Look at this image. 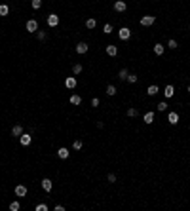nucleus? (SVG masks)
Instances as JSON below:
<instances>
[{"instance_id":"28","label":"nucleus","mask_w":190,"mask_h":211,"mask_svg":"<svg viewBox=\"0 0 190 211\" xmlns=\"http://www.w3.org/2000/svg\"><path fill=\"white\" fill-rule=\"evenodd\" d=\"M154 53H156V55H163V46L156 44V46H154Z\"/></svg>"},{"instance_id":"19","label":"nucleus","mask_w":190,"mask_h":211,"mask_svg":"<svg viewBox=\"0 0 190 211\" xmlns=\"http://www.w3.org/2000/svg\"><path fill=\"white\" fill-rule=\"evenodd\" d=\"M143 122H145V124H152L154 122V112H146V114L143 116Z\"/></svg>"},{"instance_id":"2","label":"nucleus","mask_w":190,"mask_h":211,"mask_svg":"<svg viewBox=\"0 0 190 211\" xmlns=\"http://www.w3.org/2000/svg\"><path fill=\"white\" fill-rule=\"evenodd\" d=\"M25 29H27V33H36L38 30V21L36 19H29L27 25H25Z\"/></svg>"},{"instance_id":"37","label":"nucleus","mask_w":190,"mask_h":211,"mask_svg":"<svg viewBox=\"0 0 190 211\" xmlns=\"http://www.w3.org/2000/svg\"><path fill=\"white\" fill-rule=\"evenodd\" d=\"M186 91H188V93H190V84H188V87H186Z\"/></svg>"},{"instance_id":"18","label":"nucleus","mask_w":190,"mask_h":211,"mask_svg":"<svg viewBox=\"0 0 190 211\" xmlns=\"http://www.w3.org/2000/svg\"><path fill=\"white\" fill-rule=\"evenodd\" d=\"M126 114L129 116V118H137V116H139V110H137L135 107H129V109H127V112H126Z\"/></svg>"},{"instance_id":"14","label":"nucleus","mask_w":190,"mask_h":211,"mask_svg":"<svg viewBox=\"0 0 190 211\" xmlns=\"http://www.w3.org/2000/svg\"><path fill=\"white\" fill-rule=\"evenodd\" d=\"M76 84H78V82H76V78H74V76H69V78H65V86L69 87V90H74V87H76Z\"/></svg>"},{"instance_id":"35","label":"nucleus","mask_w":190,"mask_h":211,"mask_svg":"<svg viewBox=\"0 0 190 211\" xmlns=\"http://www.w3.org/2000/svg\"><path fill=\"white\" fill-rule=\"evenodd\" d=\"M99 97H93V99H91V107H99Z\"/></svg>"},{"instance_id":"27","label":"nucleus","mask_w":190,"mask_h":211,"mask_svg":"<svg viewBox=\"0 0 190 211\" xmlns=\"http://www.w3.org/2000/svg\"><path fill=\"white\" fill-rule=\"evenodd\" d=\"M30 6H33V10H40L42 8V0H30Z\"/></svg>"},{"instance_id":"20","label":"nucleus","mask_w":190,"mask_h":211,"mask_svg":"<svg viewBox=\"0 0 190 211\" xmlns=\"http://www.w3.org/2000/svg\"><path fill=\"white\" fill-rule=\"evenodd\" d=\"M127 74H129V70H127V69H120V73H118V78H120L122 82H126V80H127Z\"/></svg>"},{"instance_id":"13","label":"nucleus","mask_w":190,"mask_h":211,"mask_svg":"<svg viewBox=\"0 0 190 211\" xmlns=\"http://www.w3.org/2000/svg\"><path fill=\"white\" fill-rule=\"evenodd\" d=\"M163 95H166V99H171V97L175 95V87H173L171 84H167L166 90H163Z\"/></svg>"},{"instance_id":"1","label":"nucleus","mask_w":190,"mask_h":211,"mask_svg":"<svg viewBox=\"0 0 190 211\" xmlns=\"http://www.w3.org/2000/svg\"><path fill=\"white\" fill-rule=\"evenodd\" d=\"M154 23H156V17H154V15H143L141 17V27H150Z\"/></svg>"},{"instance_id":"10","label":"nucleus","mask_w":190,"mask_h":211,"mask_svg":"<svg viewBox=\"0 0 190 211\" xmlns=\"http://www.w3.org/2000/svg\"><path fill=\"white\" fill-rule=\"evenodd\" d=\"M25 133V130H23V126L21 124H17V126H13L12 127V137H21Z\"/></svg>"},{"instance_id":"33","label":"nucleus","mask_w":190,"mask_h":211,"mask_svg":"<svg viewBox=\"0 0 190 211\" xmlns=\"http://www.w3.org/2000/svg\"><path fill=\"white\" fill-rule=\"evenodd\" d=\"M160 112H163V110H167V103L166 101H162V103H158V107H156Z\"/></svg>"},{"instance_id":"11","label":"nucleus","mask_w":190,"mask_h":211,"mask_svg":"<svg viewBox=\"0 0 190 211\" xmlns=\"http://www.w3.org/2000/svg\"><path fill=\"white\" fill-rule=\"evenodd\" d=\"M105 51H106V55H110V57H116V55H118V48L114 44H109L105 48Z\"/></svg>"},{"instance_id":"32","label":"nucleus","mask_w":190,"mask_h":211,"mask_svg":"<svg viewBox=\"0 0 190 211\" xmlns=\"http://www.w3.org/2000/svg\"><path fill=\"white\" fill-rule=\"evenodd\" d=\"M82 147H84V143H82V141H80V139H76V141L72 143V148H74V150H80V148H82Z\"/></svg>"},{"instance_id":"25","label":"nucleus","mask_w":190,"mask_h":211,"mask_svg":"<svg viewBox=\"0 0 190 211\" xmlns=\"http://www.w3.org/2000/svg\"><path fill=\"white\" fill-rule=\"evenodd\" d=\"M167 48L169 50H177L179 48V42H177V40H173V38H169L167 40Z\"/></svg>"},{"instance_id":"24","label":"nucleus","mask_w":190,"mask_h":211,"mask_svg":"<svg viewBox=\"0 0 190 211\" xmlns=\"http://www.w3.org/2000/svg\"><path fill=\"white\" fill-rule=\"evenodd\" d=\"M36 38L40 40V42H44V40L48 38V33H46V30H40V29H38V30H36Z\"/></svg>"},{"instance_id":"30","label":"nucleus","mask_w":190,"mask_h":211,"mask_svg":"<svg viewBox=\"0 0 190 211\" xmlns=\"http://www.w3.org/2000/svg\"><path fill=\"white\" fill-rule=\"evenodd\" d=\"M82 70H84V67H82L80 63H76V65H72V73H74V74H80Z\"/></svg>"},{"instance_id":"22","label":"nucleus","mask_w":190,"mask_h":211,"mask_svg":"<svg viewBox=\"0 0 190 211\" xmlns=\"http://www.w3.org/2000/svg\"><path fill=\"white\" fill-rule=\"evenodd\" d=\"M80 103H82V97H80V95H76V93H74V95H70V105L78 107Z\"/></svg>"},{"instance_id":"9","label":"nucleus","mask_w":190,"mask_h":211,"mask_svg":"<svg viewBox=\"0 0 190 211\" xmlns=\"http://www.w3.org/2000/svg\"><path fill=\"white\" fill-rule=\"evenodd\" d=\"M74 50H76V53H80V55H84V53H86V51H88V50H89V46H88V44H86V42H78V44H76V48H74Z\"/></svg>"},{"instance_id":"26","label":"nucleus","mask_w":190,"mask_h":211,"mask_svg":"<svg viewBox=\"0 0 190 211\" xmlns=\"http://www.w3.org/2000/svg\"><path fill=\"white\" fill-rule=\"evenodd\" d=\"M137 80H139V76L133 74V73H129V74H127V80H126V82H129V84H135Z\"/></svg>"},{"instance_id":"6","label":"nucleus","mask_w":190,"mask_h":211,"mask_svg":"<svg viewBox=\"0 0 190 211\" xmlns=\"http://www.w3.org/2000/svg\"><path fill=\"white\" fill-rule=\"evenodd\" d=\"M167 122H169L171 126H177V124H179V112L171 110V112L167 114Z\"/></svg>"},{"instance_id":"3","label":"nucleus","mask_w":190,"mask_h":211,"mask_svg":"<svg viewBox=\"0 0 190 211\" xmlns=\"http://www.w3.org/2000/svg\"><path fill=\"white\" fill-rule=\"evenodd\" d=\"M129 36H131V29L122 27L120 30H118V38H120V40H129Z\"/></svg>"},{"instance_id":"7","label":"nucleus","mask_w":190,"mask_h":211,"mask_svg":"<svg viewBox=\"0 0 190 211\" xmlns=\"http://www.w3.org/2000/svg\"><path fill=\"white\" fill-rule=\"evenodd\" d=\"M15 196H17V198H25V196H27V187H25V184H17V187H15Z\"/></svg>"},{"instance_id":"16","label":"nucleus","mask_w":190,"mask_h":211,"mask_svg":"<svg viewBox=\"0 0 190 211\" xmlns=\"http://www.w3.org/2000/svg\"><path fill=\"white\" fill-rule=\"evenodd\" d=\"M69 154H70L69 148H65V147H61L59 150H57V156L61 158V160H67V158H69Z\"/></svg>"},{"instance_id":"36","label":"nucleus","mask_w":190,"mask_h":211,"mask_svg":"<svg viewBox=\"0 0 190 211\" xmlns=\"http://www.w3.org/2000/svg\"><path fill=\"white\" fill-rule=\"evenodd\" d=\"M106 179H109V183H116V175L114 173H109V177H106Z\"/></svg>"},{"instance_id":"31","label":"nucleus","mask_w":190,"mask_h":211,"mask_svg":"<svg viewBox=\"0 0 190 211\" xmlns=\"http://www.w3.org/2000/svg\"><path fill=\"white\" fill-rule=\"evenodd\" d=\"M112 30H114V27H112V25H110V23H106V25H105V27H103V33H105V34H110V33H112Z\"/></svg>"},{"instance_id":"23","label":"nucleus","mask_w":190,"mask_h":211,"mask_svg":"<svg viewBox=\"0 0 190 211\" xmlns=\"http://www.w3.org/2000/svg\"><path fill=\"white\" fill-rule=\"evenodd\" d=\"M8 13H10V6H8V4H0V15L6 17Z\"/></svg>"},{"instance_id":"5","label":"nucleus","mask_w":190,"mask_h":211,"mask_svg":"<svg viewBox=\"0 0 190 211\" xmlns=\"http://www.w3.org/2000/svg\"><path fill=\"white\" fill-rule=\"evenodd\" d=\"M126 10H127V4L124 2V0H116L114 2V12L122 13V12H126Z\"/></svg>"},{"instance_id":"8","label":"nucleus","mask_w":190,"mask_h":211,"mask_svg":"<svg viewBox=\"0 0 190 211\" xmlns=\"http://www.w3.org/2000/svg\"><path fill=\"white\" fill-rule=\"evenodd\" d=\"M30 141H33V135H30V133H23V135L19 137V143H21L23 147H29Z\"/></svg>"},{"instance_id":"12","label":"nucleus","mask_w":190,"mask_h":211,"mask_svg":"<svg viewBox=\"0 0 190 211\" xmlns=\"http://www.w3.org/2000/svg\"><path fill=\"white\" fill-rule=\"evenodd\" d=\"M40 184H42V188L46 190V192H51V188H53V183H51V179H48V177L42 179V183H40Z\"/></svg>"},{"instance_id":"15","label":"nucleus","mask_w":190,"mask_h":211,"mask_svg":"<svg viewBox=\"0 0 190 211\" xmlns=\"http://www.w3.org/2000/svg\"><path fill=\"white\" fill-rule=\"evenodd\" d=\"M158 93H160V87H158V86H148L146 87V95H150V97H154V95H158Z\"/></svg>"},{"instance_id":"29","label":"nucleus","mask_w":190,"mask_h":211,"mask_svg":"<svg viewBox=\"0 0 190 211\" xmlns=\"http://www.w3.org/2000/svg\"><path fill=\"white\" fill-rule=\"evenodd\" d=\"M19 207H21V204H19L17 200H15V202H12V204H10V211H19Z\"/></svg>"},{"instance_id":"34","label":"nucleus","mask_w":190,"mask_h":211,"mask_svg":"<svg viewBox=\"0 0 190 211\" xmlns=\"http://www.w3.org/2000/svg\"><path fill=\"white\" fill-rule=\"evenodd\" d=\"M34 209H36V211H48L50 207H48V205H46V204H38V205H36V207H34Z\"/></svg>"},{"instance_id":"17","label":"nucleus","mask_w":190,"mask_h":211,"mask_svg":"<svg viewBox=\"0 0 190 211\" xmlns=\"http://www.w3.org/2000/svg\"><path fill=\"white\" fill-rule=\"evenodd\" d=\"M97 27V19H93V17H89V19H86V29H95Z\"/></svg>"},{"instance_id":"21","label":"nucleus","mask_w":190,"mask_h":211,"mask_svg":"<svg viewBox=\"0 0 190 211\" xmlns=\"http://www.w3.org/2000/svg\"><path fill=\"white\" fill-rule=\"evenodd\" d=\"M116 93H118V90H116L114 84H109V86H106V95L112 97V95H116Z\"/></svg>"},{"instance_id":"4","label":"nucleus","mask_w":190,"mask_h":211,"mask_svg":"<svg viewBox=\"0 0 190 211\" xmlns=\"http://www.w3.org/2000/svg\"><path fill=\"white\" fill-rule=\"evenodd\" d=\"M46 21H48V27H57V25H59V15H55V13H50Z\"/></svg>"}]
</instances>
